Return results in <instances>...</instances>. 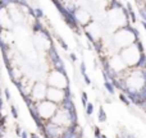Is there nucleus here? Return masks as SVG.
I'll return each instance as SVG.
<instances>
[{
	"instance_id": "1",
	"label": "nucleus",
	"mask_w": 146,
	"mask_h": 138,
	"mask_svg": "<svg viewBox=\"0 0 146 138\" xmlns=\"http://www.w3.org/2000/svg\"><path fill=\"white\" fill-rule=\"evenodd\" d=\"M92 111H94V105L92 104H87V105H86V114H87V115H91Z\"/></svg>"
},
{
	"instance_id": "2",
	"label": "nucleus",
	"mask_w": 146,
	"mask_h": 138,
	"mask_svg": "<svg viewBox=\"0 0 146 138\" xmlns=\"http://www.w3.org/2000/svg\"><path fill=\"white\" fill-rule=\"evenodd\" d=\"M105 88L109 91V93H111V95L114 93V87H113V85H111V83L105 82Z\"/></svg>"
},
{
	"instance_id": "3",
	"label": "nucleus",
	"mask_w": 146,
	"mask_h": 138,
	"mask_svg": "<svg viewBox=\"0 0 146 138\" xmlns=\"http://www.w3.org/2000/svg\"><path fill=\"white\" fill-rule=\"evenodd\" d=\"M106 119V115L104 114V110H103V108H100V116H99V120L100 121H104Z\"/></svg>"
},
{
	"instance_id": "4",
	"label": "nucleus",
	"mask_w": 146,
	"mask_h": 138,
	"mask_svg": "<svg viewBox=\"0 0 146 138\" xmlns=\"http://www.w3.org/2000/svg\"><path fill=\"white\" fill-rule=\"evenodd\" d=\"M82 104L83 108H86V105H87V95H86V92L82 93Z\"/></svg>"
},
{
	"instance_id": "5",
	"label": "nucleus",
	"mask_w": 146,
	"mask_h": 138,
	"mask_svg": "<svg viewBox=\"0 0 146 138\" xmlns=\"http://www.w3.org/2000/svg\"><path fill=\"white\" fill-rule=\"evenodd\" d=\"M10 110H12L13 118H18V113H17V109H15V106H12V108H10Z\"/></svg>"
},
{
	"instance_id": "6",
	"label": "nucleus",
	"mask_w": 146,
	"mask_h": 138,
	"mask_svg": "<svg viewBox=\"0 0 146 138\" xmlns=\"http://www.w3.org/2000/svg\"><path fill=\"white\" fill-rule=\"evenodd\" d=\"M119 97H121V100H122V101H123V102H124V104H126V105H129V101H128V97H126V96H124V95H121V96H119Z\"/></svg>"
},
{
	"instance_id": "7",
	"label": "nucleus",
	"mask_w": 146,
	"mask_h": 138,
	"mask_svg": "<svg viewBox=\"0 0 146 138\" xmlns=\"http://www.w3.org/2000/svg\"><path fill=\"white\" fill-rule=\"evenodd\" d=\"M5 97H7V100H9L10 98V93H9V91L8 90H5Z\"/></svg>"
},
{
	"instance_id": "8",
	"label": "nucleus",
	"mask_w": 146,
	"mask_h": 138,
	"mask_svg": "<svg viewBox=\"0 0 146 138\" xmlns=\"http://www.w3.org/2000/svg\"><path fill=\"white\" fill-rule=\"evenodd\" d=\"M21 137H22V138H28V137H27V133H26L25 131H23L22 133H21Z\"/></svg>"
}]
</instances>
